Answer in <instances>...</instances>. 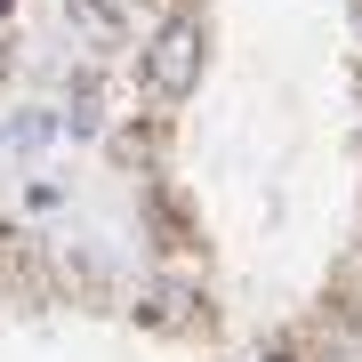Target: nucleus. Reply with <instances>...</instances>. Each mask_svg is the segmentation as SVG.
Instances as JSON below:
<instances>
[{"label": "nucleus", "mask_w": 362, "mask_h": 362, "mask_svg": "<svg viewBox=\"0 0 362 362\" xmlns=\"http://www.w3.org/2000/svg\"><path fill=\"white\" fill-rule=\"evenodd\" d=\"M202 73V25L194 16H177V25H161V40L145 49V81H153L161 97H185Z\"/></svg>", "instance_id": "f257e3e1"}, {"label": "nucleus", "mask_w": 362, "mask_h": 362, "mask_svg": "<svg viewBox=\"0 0 362 362\" xmlns=\"http://www.w3.org/2000/svg\"><path fill=\"white\" fill-rule=\"evenodd\" d=\"M40 137H49V121H40V113H16V129H8V145H40Z\"/></svg>", "instance_id": "f03ea898"}, {"label": "nucleus", "mask_w": 362, "mask_h": 362, "mask_svg": "<svg viewBox=\"0 0 362 362\" xmlns=\"http://www.w3.org/2000/svg\"><path fill=\"white\" fill-rule=\"evenodd\" d=\"M81 16H89V33H113V16H105V0H73Z\"/></svg>", "instance_id": "7ed1b4c3"}, {"label": "nucleus", "mask_w": 362, "mask_h": 362, "mask_svg": "<svg viewBox=\"0 0 362 362\" xmlns=\"http://www.w3.org/2000/svg\"><path fill=\"white\" fill-rule=\"evenodd\" d=\"M0 25H8V0H0Z\"/></svg>", "instance_id": "20e7f679"}, {"label": "nucleus", "mask_w": 362, "mask_h": 362, "mask_svg": "<svg viewBox=\"0 0 362 362\" xmlns=\"http://www.w3.org/2000/svg\"><path fill=\"white\" fill-rule=\"evenodd\" d=\"M354 16H362V8H354Z\"/></svg>", "instance_id": "39448f33"}]
</instances>
